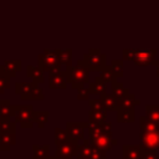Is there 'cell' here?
<instances>
[{"instance_id":"9a60e30c","label":"cell","mask_w":159,"mask_h":159,"mask_svg":"<svg viewBox=\"0 0 159 159\" xmlns=\"http://www.w3.org/2000/svg\"><path fill=\"white\" fill-rule=\"evenodd\" d=\"M101 101H102L106 111H118V99L113 94L103 93V94H101Z\"/></svg>"},{"instance_id":"52a82bcc","label":"cell","mask_w":159,"mask_h":159,"mask_svg":"<svg viewBox=\"0 0 159 159\" xmlns=\"http://www.w3.org/2000/svg\"><path fill=\"white\" fill-rule=\"evenodd\" d=\"M140 139H142V147L145 150L157 152V149H159V132H144V130H142Z\"/></svg>"},{"instance_id":"4fadbf2b","label":"cell","mask_w":159,"mask_h":159,"mask_svg":"<svg viewBox=\"0 0 159 159\" xmlns=\"http://www.w3.org/2000/svg\"><path fill=\"white\" fill-rule=\"evenodd\" d=\"M5 72L9 75V77H15V75L21 70V61L20 60H7L2 65Z\"/></svg>"},{"instance_id":"1f68e13d","label":"cell","mask_w":159,"mask_h":159,"mask_svg":"<svg viewBox=\"0 0 159 159\" xmlns=\"http://www.w3.org/2000/svg\"><path fill=\"white\" fill-rule=\"evenodd\" d=\"M111 67H112L116 77H122L123 76V62L120 60H113L111 62Z\"/></svg>"},{"instance_id":"cb8c5ba5","label":"cell","mask_w":159,"mask_h":159,"mask_svg":"<svg viewBox=\"0 0 159 159\" xmlns=\"http://www.w3.org/2000/svg\"><path fill=\"white\" fill-rule=\"evenodd\" d=\"M0 133H15L16 125L10 118H0Z\"/></svg>"},{"instance_id":"e575fe53","label":"cell","mask_w":159,"mask_h":159,"mask_svg":"<svg viewBox=\"0 0 159 159\" xmlns=\"http://www.w3.org/2000/svg\"><path fill=\"white\" fill-rule=\"evenodd\" d=\"M89 106H91V109H106L104 106H103V103H102V101H101V98L99 99H96V101L91 99L89 101Z\"/></svg>"},{"instance_id":"74e56055","label":"cell","mask_w":159,"mask_h":159,"mask_svg":"<svg viewBox=\"0 0 159 159\" xmlns=\"http://www.w3.org/2000/svg\"><path fill=\"white\" fill-rule=\"evenodd\" d=\"M155 65H157V76L159 77V61H157Z\"/></svg>"},{"instance_id":"f35d334b","label":"cell","mask_w":159,"mask_h":159,"mask_svg":"<svg viewBox=\"0 0 159 159\" xmlns=\"http://www.w3.org/2000/svg\"><path fill=\"white\" fill-rule=\"evenodd\" d=\"M46 159H57L56 157H48V158H46Z\"/></svg>"},{"instance_id":"3957f363","label":"cell","mask_w":159,"mask_h":159,"mask_svg":"<svg viewBox=\"0 0 159 159\" xmlns=\"http://www.w3.org/2000/svg\"><path fill=\"white\" fill-rule=\"evenodd\" d=\"M32 106H11L10 107V117L15 118V122H19L22 128H31L34 125L32 116H34Z\"/></svg>"},{"instance_id":"ffe728a7","label":"cell","mask_w":159,"mask_h":159,"mask_svg":"<svg viewBox=\"0 0 159 159\" xmlns=\"http://www.w3.org/2000/svg\"><path fill=\"white\" fill-rule=\"evenodd\" d=\"M88 118H89V123H104L106 122V118H107V112L106 109H91L89 111V114H88Z\"/></svg>"},{"instance_id":"7c38bea8","label":"cell","mask_w":159,"mask_h":159,"mask_svg":"<svg viewBox=\"0 0 159 159\" xmlns=\"http://www.w3.org/2000/svg\"><path fill=\"white\" fill-rule=\"evenodd\" d=\"M37 86L35 82H17L15 92L21 97V99H29L32 89Z\"/></svg>"},{"instance_id":"d4e9b609","label":"cell","mask_w":159,"mask_h":159,"mask_svg":"<svg viewBox=\"0 0 159 159\" xmlns=\"http://www.w3.org/2000/svg\"><path fill=\"white\" fill-rule=\"evenodd\" d=\"M50 145H34V159H46L48 158Z\"/></svg>"},{"instance_id":"8fae6325","label":"cell","mask_w":159,"mask_h":159,"mask_svg":"<svg viewBox=\"0 0 159 159\" xmlns=\"http://www.w3.org/2000/svg\"><path fill=\"white\" fill-rule=\"evenodd\" d=\"M144 153L142 145H123V159H140Z\"/></svg>"},{"instance_id":"d6a6232c","label":"cell","mask_w":159,"mask_h":159,"mask_svg":"<svg viewBox=\"0 0 159 159\" xmlns=\"http://www.w3.org/2000/svg\"><path fill=\"white\" fill-rule=\"evenodd\" d=\"M43 98V93H42V89L40 88V87H35L34 89H32V92H31V94H30V97H29V99H42Z\"/></svg>"},{"instance_id":"83f0119b","label":"cell","mask_w":159,"mask_h":159,"mask_svg":"<svg viewBox=\"0 0 159 159\" xmlns=\"http://www.w3.org/2000/svg\"><path fill=\"white\" fill-rule=\"evenodd\" d=\"M9 87H10V77L5 72L4 67L0 66V94L4 93V91L7 89Z\"/></svg>"},{"instance_id":"7402d4cb","label":"cell","mask_w":159,"mask_h":159,"mask_svg":"<svg viewBox=\"0 0 159 159\" xmlns=\"http://www.w3.org/2000/svg\"><path fill=\"white\" fill-rule=\"evenodd\" d=\"M48 116H50L48 111H35L34 116H32V120H34V123L37 124V127L42 128L45 125V123L47 122Z\"/></svg>"},{"instance_id":"e0dca14e","label":"cell","mask_w":159,"mask_h":159,"mask_svg":"<svg viewBox=\"0 0 159 159\" xmlns=\"http://www.w3.org/2000/svg\"><path fill=\"white\" fill-rule=\"evenodd\" d=\"M138 104H139V101L135 99V97L130 93H128L123 98L118 99V109H120V108L130 109V108H134V106H138Z\"/></svg>"},{"instance_id":"d6986e66","label":"cell","mask_w":159,"mask_h":159,"mask_svg":"<svg viewBox=\"0 0 159 159\" xmlns=\"http://www.w3.org/2000/svg\"><path fill=\"white\" fill-rule=\"evenodd\" d=\"M106 89H107V86H106V83L103 82V80L101 78V76L96 77V78H94V82H91L89 86H88L89 93L103 94V93H106Z\"/></svg>"},{"instance_id":"f1b7e54d","label":"cell","mask_w":159,"mask_h":159,"mask_svg":"<svg viewBox=\"0 0 159 159\" xmlns=\"http://www.w3.org/2000/svg\"><path fill=\"white\" fill-rule=\"evenodd\" d=\"M88 132H89V140H93L97 137H99L101 134H103L102 125L98 123H89L88 122Z\"/></svg>"},{"instance_id":"8992f818","label":"cell","mask_w":159,"mask_h":159,"mask_svg":"<svg viewBox=\"0 0 159 159\" xmlns=\"http://www.w3.org/2000/svg\"><path fill=\"white\" fill-rule=\"evenodd\" d=\"M78 142L70 138L57 145V150L55 153V157L57 159H73V157H77L78 154Z\"/></svg>"},{"instance_id":"2e32d148","label":"cell","mask_w":159,"mask_h":159,"mask_svg":"<svg viewBox=\"0 0 159 159\" xmlns=\"http://www.w3.org/2000/svg\"><path fill=\"white\" fill-rule=\"evenodd\" d=\"M134 116H135L134 108H130V109L120 108L117 111V120L119 123H130L134 120Z\"/></svg>"},{"instance_id":"ac0fdd59","label":"cell","mask_w":159,"mask_h":159,"mask_svg":"<svg viewBox=\"0 0 159 159\" xmlns=\"http://www.w3.org/2000/svg\"><path fill=\"white\" fill-rule=\"evenodd\" d=\"M26 73H27V77L32 78V82H35V83H42L43 82V71L40 67H35V66L29 65Z\"/></svg>"},{"instance_id":"d590c367","label":"cell","mask_w":159,"mask_h":159,"mask_svg":"<svg viewBox=\"0 0 159 159\" xmlns=\"http://www.w3.org/2000/svg\"><path fill=\"white\" fill-rule=\"evenodd\" d=\"M140 159H159V157L157 155V152L145 150V153L143 154V157H142Z\"/></svg>"},{"instance_id":"484cf974","label":"cell","mask_w":159,"mask_h":159,"mask_svg":"<svg viewBox=\"0 0 159 159\" xmlns=\"http://www.w3.org/2000/svg\"><path fill=\"white\" fill-rule=\"evenodd\" d=\"M145 116L159 127V106H149L148 104L145 107Z\"/></svg>"},{"instance_id":"44dd1931","label":"cell","mask_w":159,"mask_h":159,"mask_svg":"<svg viewBox=\"0 0 159 159\" xmlns=\"http://www.w3.org/2000/svg\"><path fill=\"white\" fill-rule=\"evenodd\" d=\"M128 93H129V91H128L127 88H124L120 82H118V81H116V80L112 82V94H113L117 99L123 98V97L127 96Z\"/></svg>"},{"instance_id":"5bb4252c","label":"cell","mask_w":159,"mask_h":159,"mask_svg":"<svg viewBox=\"0 0 159 159\" xmlns=\"http://www.w3.org/2000/svg\"><path fill=\"white\" fill-rule=\"evenodd\" d=\"M16 143L15 133H0V150H9Z\"/></svg>"},{"instance_id":"4316f807","label":"cell","mask_w":159,"mask_h":159,"mask_svg":"<svg viewBox=\"0 0 159 159\" xmlns=\"http://www.w3.org/2000/svg\"><path fill=\"white\" fill-rule=\"evenodd\" d=\"M60 61H61V65H65L67 68L71 67V65H72V50L71 48L60 50Z\"/></svg>"},{"instance_id":"603a6c76","label":"cell","mask_w":159,"mask_h":159,"mask_svg":"<svg viewBox=\"0 0 159 159\" xmlns=\"http://www.w3.org/2000/svg\"><path fill=\"white\" fill-rule=\"evenodd\" d=\"M140 128L144 132H159V127L147 116L140 117Z\"/></svg>"},{"instance_id":"8d00e7d4","label":"cell","mask_w":159,"mask_h":159,"mask_svg":"<svg viewBox=\"0 0 159 159\" xmlns=\"http://www.w3.org/2000/svg\"><path fill=\"white\" fill-rule=\"evenodd\" d=\"M101 125H102V130H103V133H104V134L112 135V130H111V128H112V124H111L109 122H104V123H101Z\"/></svg>"},{"instance_id":"4dcf8cb0","label":"cell","mask_w":159,"mask_h":159,"mask_svg":"<svg viewBox=\"0 0 159 159\" xmlns=\"http://www.w3.org/2000/svg\"><path fill=\"white\" fill-rule=\"evenodd\" d=\"M55 139H56V144L60 145L61 143H63L65 140L68 139V134L66 129H61V128H56L55 130Z\"/></svg>"},{"instance_id":"9c48e42d","label":"cell","mask_w":159,"mask_h":159,"mask_svg":"<svg viewBox=\"0 0 159 159\" xmlns=\"http://www.w3.org/2000/svg\"><path fill=\"white\" fill-rule=\"evenodd\" d=\"M50 88H66L67 86V78L65 72L61 70H55L50 72V80H48Z\"/></svg>"},{"instance_id":"836d02e7","label":"cell","mask_w":159,"mask_h":159,"mask_svg":"<svg viewBox=\"0 0 159 159\" xmlns=\"http://www.w3.org/2000/svg\"><path fill=\"white\" fill-rule=\"evenodd\" d=\"M89 94H91V93H89L88 88H83V87H81V88H78L77 98H78V99H88Z\"/></svg>"},{"instance_id":"30bf717a","label":"cell","mask_w":159,"mask_h":159,"mask_svg":"<svg viewBox=\"0 0 159 159\" xmlns=\"http://www.w3.org/2000/svg\"><path fill=\"white\" fill-rule=\"evenodd\" d=\"M91 143H92V145H93L94 148L107 152V150H109V149L112 148L113 144H117V140L113 139L112 135H108V134H104V133H103V134H101L99 137H97L96 139L91 140Z\"/></svg>"},{"instance_id":"f546056e","label":"cell","mask_w":159,"mask_h":159,"mask_svg":"<svg viewBox=\"0 0 159 159\" xmlns=\"http://www.w3.org/2000/svg\"><path fill=\"white\" fill-rule=\"evenodd\" d=\"M101 78L103 80L104 83H107V82H111V81L116 80L117 77H116V75H114L112 67H111V66H106V67L101 71Z\"/></svg>"},{"instance_id":"277c9868","label":"cell","mask_w":159,"mask_h":159,"mask_svg":"<svg viewBox=\"0 0 159 159\" xmlns=\"http://www.w3.org/2000/svg\"><path fill=\"white\" fill-rule=\"evenodd\" d=\"M39 67L42 71H55L61 70L60 61V50H45L41 55H39Z\"/></svg>"},{"instance_id":"6da1fadb","label":"cell","mask_w":159,"mask_h":159,"mask_svg":"<svg viewBox=\"0 0 159 159\" xmlns=\"http://www.w3.org/2000/svg\"><path fill=\"white\" fill-rule=\"evenodd\" d=\"M65 75H66L67 82H70V84L77 89L83 87V84L88 83L89 81V70L83 66L81 60L77 62L76 66L68 67L65 71Z\"/></svg>"},{"instance_id":"5b68a950","label":"cell","mask_w":159,"mask_h":159,"mask_svg":"<svg viewBox=\"0 0 159 159\" xmlns=\"http://www.w3.org/2000/svg\"><path fill=\"white\" fill-rule=\"evenodd\" d=\"M107 57L104 53H102L98 48H91L84 56L82 63L84 67H87L89 71H102L107 66Z\"/></svg>"},{"instance_id":"7a4b0ae2","label":"cell","mask_w":159,"mask_h":159,"mask_svg":"<svg viewBox=\"0 0 159 159\" xmlns=\"http://www.w3.org/2000/svg\"><path fill=\"white\" fill-rule=\"evenodd\" d=\"M157 50L155 48H147V50H132L125 48L123 50V60L134 61L138 66H148L155 63Z\"/></svg>"},{"instance_id":"ba28073f","label":"cell","mask_w":159,"mask_h":159,"mask_svg":"<svg viewBox=\"0 0 159 159\" xmlns=\"http://www.w3.org/2000/svg\"><path fill=\"white\" fill-rule=\"evenodd\" d=\"M88 128V122L86 123H73V122H68L67 123V134L70 138L75 139V140H82L83 135H84V128Z\"/></svg>"}]
</instances>
